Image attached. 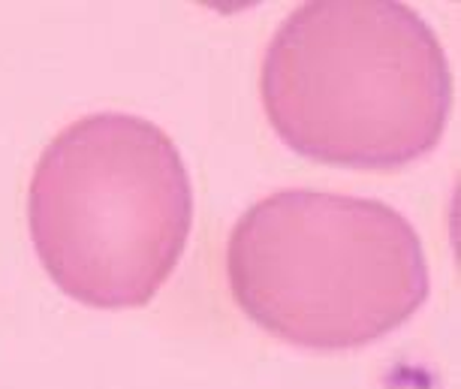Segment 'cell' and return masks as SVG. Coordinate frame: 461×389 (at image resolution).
<instances>
[{"label": "cell", "mask_w": 461, "mask_h": 389, "mask_svg": "<svg viewBox=\"0 0 461 389\" xmlns=\"http://www.w3.org/2000/svg\"><path fill=\"white\" fill-rule=\"evenodd\" d=\"M33 248L67 296L151 302L185 254L194 190L176 142L136 115H88L51 140L31 178Z\"/></svg>", "instance_id": "obj_3"}, {"label": "cell", "mask_w": 461, "mask_h": 389, "mask_svg": "<svg viewBox=\"0 0 461 389\" xmlns=\"http://www.w3.org/2000/svg\"><path fill=\"white\" fill-rule=\"evenodd\" d=\"M239 308L295 348L350 350L407 323L429 296L422 241L377 200L281 190L226 245Z\"/></svg>", "instance_id": "obj_2"}, {"label": "cell", "mask_w": 461, "mask_h": 389, "mask_svg": "<svg viewBox=\"0 0 461 389\" xmlns=\"http://www.w3.org/2000/svg\"><path fill=\"white\" fill-rule=\"evenodd\" d=\"M263 103L293 151L362 169L438 145L452 79L440 40L404 4H308L275 33Z\"/></svg>", "instance_id": "obj_1"}]
</instances>
